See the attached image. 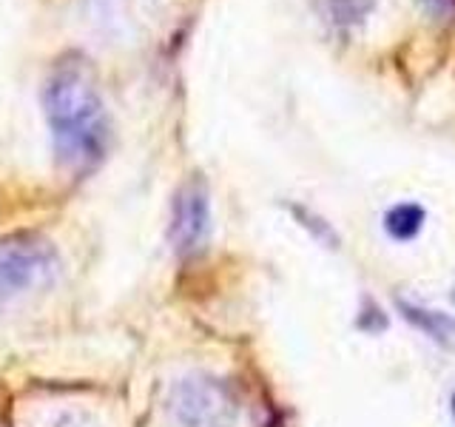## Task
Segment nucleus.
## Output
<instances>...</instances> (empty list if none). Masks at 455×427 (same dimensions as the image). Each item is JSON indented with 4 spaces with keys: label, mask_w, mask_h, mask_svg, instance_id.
I'll use <instances>...</instances> for the list:
<instances>
[{
    "label": "nucleus",
    "mask_w": 455,
    "mask_h": 427,
    "mask_svg": "<svg viewBox=\"0 0 455 427\" xmlns=\"http://www.w3.org/2000/svg\"><path fill=\"white\" fill-rule=\"evenodd\" d=\"M43 111L57 160L68 171L83 174L103 163L111 146V117L89 60L80 54L57 60L43 89Z\"/></svg>",
    "instance_id": "obj_1"
},
{
    "label": "nucleus",
    "mask_w": 455,
    "mask_h": 427,
    "mask_svg": "<svg viewBox=\"0 0 455 427\" xmlns=\"http://www.w3.org/2000/svg\"><path fill=\"white\" fill-rule=\"evenodd\" d=\"M60 274L57 248L40 234H9L0 239V308L37 294Z\"/></svg>",
    "instance_id": "obj_2"
},
{
    "label": "nucleus",
    "mask_w": 455,
    "mask_h": 427,
    "mask_svg": "<svg viewBox=\"0 0 455 427\" xmlns=\"http://www.w3.org/2000/svg\"><path fill=\"white\" fill-rule=\"evenodd\" d=\"M165 410L174 427H236L239 399L231 384L217 376L188 374L168 388Z\"/></svg>",
    "instance_id": "obj_3"
},
{
    "label": "nucleus",
    "mask_w": 455,
    "mask_h": 427,
    "mask_svg": "<svg viewBox=\"0 0 455 427\" xmlns=\"http://www.w3.org/2000/svg\"><path fill=\"white\" fill-rule=\"evenodd\" d=\"M211 234V197L203 180H188L180 185L171 203L168 239L182 260H191L205 248Z\"/></svg>",
    "instance_id": "obj_4"
},
{
    "label": "nucleus",
    "mask_w": 455,
    "mask_h": 427,
    "mask_svg": "<svg viewBox=\"0 0 455 427\" xmlns=\"http://www.w3.org/2000/svg\"><path fill=\"white\" fill-rule=\"evenodd\" d=\"M319 18L333 28H350L373 12V0H313Z\"/></svg>",
    "instance_id": "obj_5"
},
{
    "label": "nucleus",
    "mask_w": 455,
    "mask_h": 427,
    "mask_svg": "<svg viewBox=\"0 0 455 427\" xmlns=\"http://www.w3.org/2000/svg\"><path fill=\"white\" fill-rule=\"evenodd\" d=\"M424 220H427V214H424L421 205H416V203H398V205H393L387 214H384V228H387V234L393 239L404 242V239H412L421 231Z\"/></svg>",
    "instance_id": "obj_6"
},
{
    "label": "nucleus",
    "mask_w": 455,
    "mask_h": 427,
    "mask_svg": "<svg viewBox=\"0 0 455 427\" xmlns=\"http://www.w3.org/2000/svg\"><path fill=\"white\" fill-rule=\"evenodd\" d=\"M398 308L404 310V317L419 327V331H424L427 336H433L438 342H447L452 334H455V322L447 319L444 313L438 310H427V308H419V305H410V302H398Z\"/></svg>",
    "instance_id": "obj_7"
},
{
    "label": "nucleus",
    "mask_w": 455,
    "mask_h": 427,
    "mask_svg": "<svg viewBox=\"0 0 455 427\" xmlns=\"http://www.w3.org/2000/svg\"><path fill=\"white\" fill-rule=\"evenodd\" d=\"M43 427H103V424H100L92 413L66 407V410H54L52 416L43 422Z\"/></svg>",
    "instance_id": "obj_8"
},
{
    "label": "nucleus",
    "mask_w": 455,
    "mask_h": 427,
    "mask_svg": "<svg viewBox=\"0 0 455 427\" xmlns=\"http://www.w3.org/2000/svg\"><path fill=\"white\" fill-rule=\"evenodd\" d=\"M421 6L433 14V18H452L455 0H421Z\"/></svg>",
    "instance_id": "obj_9"
},
{
    "label": "nucleus",
    "mask_w": 455,
    "mask_h": 427,
    "mask_svg": "<svg viewBox=\"0 0 455 427\" xmlns=\"http://www.w3.org/2000/svg\"><path fill=\"white\" fill-rule=\"evenodd\" d=\"M450 410H452V419H455V393H452V399H450Z\"/></svg>",
    "instance_id": "obj_10"
}]
</instances>
